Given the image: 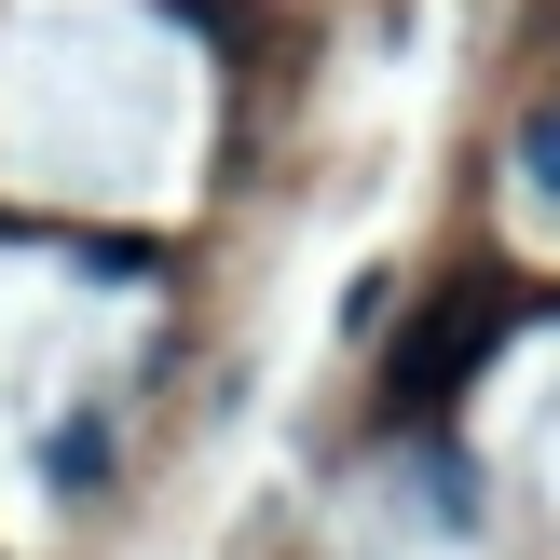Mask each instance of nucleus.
<instances>
[{
  "label": "nucleus",
  "mask_w": 560,
  "mask_h": 560,
  "mask_svg": "<svg viewBox=\"0 0 560 560\" xmlns=\"http://www.w3.org/2000/svg\"><path fill=\"white\" fill-rule=\"evenodd\" d=\"M492 342H506V288H438L424 315L397 328V355H383V424H438L452 383L479 370Z\"/></svg>",
  "instance_id": "1"
},
{
  "label": "nucleus",
  "mask_w": 560,
  "mask_h": 560,
  "mask_svg": "<svg viewBox=\"0 0 560 560\" xmlns=\"http://www.w3.org/2000/svg\"><path fill=\"white\" fill-rule=\"evenodd\" d=\"M109 479V424H69L55 438V492H96Z\"/></svg>",
  "instance_id": "2"
},
{
  "label": "nucleus",
  "mask_w": 560,
  "mask_h": 560,
  "mask_svg": "<svg viewBox=\"0 0 560 560\" xmlns=\"http://www.w3.org/2000/svg\"><path fill=\"white\" fill-rule=\"evenodd\" d=\"M520 164H534V191H547V206H560V96L534 109V124H520Z\"/></svg>",
  "instance_id": "3"
}]
</instances>
